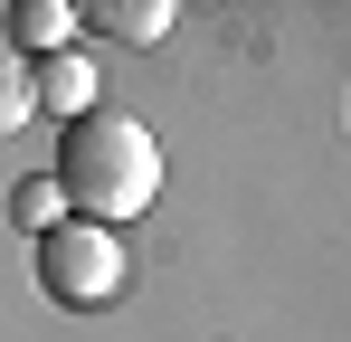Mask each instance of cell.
I'll return each instance as SVG.
<instances>
[{
	"mask_svg": "<svg viewBox=\"0 0 351 342\" xmlns=\"http://www.w3.org/2000/svg\"><path fill=\"white\" fill-rule=\"evenodd\" d=\"M58 200H76L95 228H123L133 209L162 200V143L123 105H95L58 133Z\"/></svg>",
	"mask_w": 351,
	"mask_h": 342,
	"instance_id": "obj_1",
	"label": "cell"
},
{
	"mask_svg": "<svg viewBox=\"0 0 351 342\" xmlns=\"http://www.w3.org/2000/svg\"><path fill=\"white\" fill-rule=\"evenodd\" d=\"M38 285H48V304H66V314L114 304V295H123V228L58 219L48 238H38Z\"/></svg>",
	"mask_w": 351,
	"mask_h": 342,
	"instance_id": "obj_2",
	"label": "cell"
},
{
	"mask_svg": "<svg viewBox=\"0 0 351 342\" xmlns=\"http://www.w3.org/2000/svg\"><path fill=\"white\" fill-rule=\"evenodd\" d=\"M29 95H38L48 114H66V124H76V114H95V57H86V48L38 57V67H29Z\"/></svg>",
	"mask_w": 351,
	"mask_h": 342,
	"instance_id": "obj_3",
	"label": "cell"
},
{
	"mask_svg": "<svg viewBox=\"0 0 351 342\" xmlns=\"http://www.w3.org/2000/svg\"><path fill=\"white\" fill-rule=\"evenodd\" d=\"M10 57H58V48H76V10L66 0H10V38H0Z\"/></svg>",
	"mask_w": 351,
	"mask_h": 342,
	"instance_id": "obj_4",
	"label": "cell"
},
{
	"mask_svg": "<svg viewBox=\"0 0 351 342\" xmlns=\"http://www.w3.org/2000/svg\"><path fill=\"white\" fill-rule=\"evenodd\" d=\"M76 19H95L105 38H123V48H152V38H171V0H95V10H76Z\"/></svg>",
	"mask_w": 351,
	"mask_h": 342,
	"instance_id": "obj_5",
	"label": "cell"
},
{
	"mask_svg": "<svg viewBox=\"0 0 351 342\" xmlns=\"http://www.w3.org/2000/svg\"><path fill=\"white\" fill-rule=\"evenodd\" d=\"M29 114H38V95H29V57H10V48H0V143H10Z\"/></svg>",
	"mask_w": 351,
	"mask_h": 342,
	"instance_id": "obj_6",
	"label": "cell"
},
{
	"mask_svg": "<svg viewBox=\"0 0 351 342\" xmlns=\"http://www.w3.org/2000/svg\"><path fill=\"white\" fill-rule=\"evenodd\" d=\"M10 219L29 228V238H48V228H58V181H19V190H10Z\"/></svg>",
	"mask_w": 351,
	"mask_h": 342,
	"instance_id": "obj_7",
	"label": "cell"
}]
</instances>
